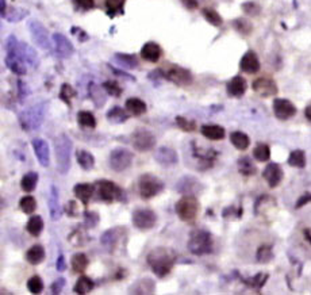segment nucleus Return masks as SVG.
<instances>
[{
  "mask_svg": "<svg viewBox=\"0 0 311 295\" xmlns=\"http://www.w3.org/2000/svg\"><path fill=\"white\" fill-rule=\"evenodd\" d=\"M146 263L157 278H165L177 263V253L168 247L153 248L146 256Z\"/></svg>",
  "mask_w": 311,
  "mask_h": 295,
  "instance_id": "1",
  "label": "nucleus"
},
{
  "mask_svg": "<svg viewBox=\"0 0 311 295\" xmlns=\"http://www.w3.org/2000/svg\"><path fill=\"white\" fill-rule=\"evenodd\" d=\"M73 144L67 134H58L54 138V154L57 171L61 175H67L70 169V152Z\"/></svg>",
  "mask_w": 311,
  "mask_h": 295,
  "instance_id": "2",
  "label": "nucleus"
},
{
  "mask_svg": "<svg viewBox=\"0 0 311 295\" xmlns=\"http://www.w3.org/2000/svg\"><path fill=\"white\" fill-rule=\"evenodd\" d=\"M127 237L126 226H115L107 229L101 236L102 247L111 255H116L125 248Z\"/></svg>",
  "mask_w": 311,
  "mask_h": 295,
  "instance_id": "3",
  "label": "nucleus"
},
{
  "mask_svg": "<svg viewBox=\"0 0 311 295\" xmlns=\"http://www.w3.org/2000/svg\"><path fill=\"white\" fill-rule=\"evenodd\" d=\"M188 251L195 256H205L208 253L212 252L214 248V240L211 236L210 232L199 229V230H194L190 234L188 238Z\"/></svg>",
  "mask_w": 311,
  "mask_h": 295,
  "instance_id": "4",
  "label": "nucleus"
},
{
  "mask_svg": "<svg viewBox=\"0 0 311 295\" xmlns=\"http://www.w3.org/2000/svg\"><path fill=\"white\" fill-rule=\"evenodd\" d=\"M201 210V203L196 199L195 195H184L181 196L176 205H174V211L180 220L187 223H192L198 218Z\"/></svg>",
  "mask_w": 311,
  "mask_h": 295,
  "instance_id": "5",
  "label": "nucleus"
},
{
  "mask_svg": "<svg viewBox=\"0 0 311 295\" xmlns=\"http://www.w3.org/2000/svg\"><path fill=\"white\" fill-rule=\"evenodd\" d=\"M46 107L45 105H34L30 109H27L19 115V123L25 132H34L42 126L45 119Z\"/></svg>",
  "mask_w": 311,
  "mask_h": 295,
  "instance_id": "6",
  "label": "nucleus"
},
{
  "mask_svg": "<svg viewBox=\"0 0 311 295\" xmlns=\"http://www.w3.org/2000/svg\"><path fill=\"white\" fill-rule=\"evenodd\" d=\"M164 182L158 176L153 174H143L139 176L138 180V191L139 195L145 200L152 199L158 194H161L164 190Z\"/></svg>",
  "mask_w": 311,
  "mask_h": 295,
  "instance_id": "7",
  "label": "nucleus"
},
{
  "mask_svg": "<svg viewBox=\"0 0 311 295\" xmlns=\"http://www.w3.org/2000/svg\"><path fill=\"white\" fill-rule=\"evenodd\" d=\"M164 79L172 81L173 84L185 87L192 83V74L187 68H183L176 64H167L164 68L160 69Z\"/></svg>",
  "mask_w": 311,
  "mask_h": 295,
  "instance_id": "8",
  "label": "nucleus"
},
{
  "mask_svg": "<svg viewBox=\"0 0 311 295\" xmlns=\"http://www.w3.org/2000/svg\"><path fill=\"white\" fill-rule=\"evenodd\" d=\"M134 160V154L127 148H115L112 149L108 157L110 168L115 172H123L127 168H130Z\"/></svg>",
  "mask_w": 311,
  "mask_h": 295,
  "instance_id": "9",
  "label": "nucleus"
},
{
  "mask_svg": "<svg viewBox=\"0 0 311 295\" xmlns=\"http://www.w3.org/2000/svg\"><path fill=\"white\" fill-rule=\"evenodd\" d=\"M130 140H132L133 148H134L137 152L141 153L152 150V149L156 147V143H157L156 136H154L150 130L145 129V127H139L137 130H134Z\"/></svg>",
  "mask_w": 311,
  "mask_h": 295,
  "instance_id": "10",
  "label": "nucleus"
},
{
  "mask_svg": "<svg viewBox=\"0 0 311 295\" xmlns=\"http://www.w3.org/2000/svg\"><path fill=\"white\" fill-rule=\"evenodd\" d=\"M96 191H98V195H99V199L105 202V203H111V202H115V200H121L122 196H123V192H122V188L118 184H115L114 182H110V180H98L95 183Z\"/></svg>",
  "mask_w": 311,
  "mask_h": 295,
  "instance_id": "11",
  "label": "nucleus"
},
{
  "mask_svg": "<svg viewBox=\"0 0 311 295\" xmlns=\"http://www.w3.org/2000/svg\"><path fill=\"white\" fill-rule=\"evenodd\" d=\"M132 222L134 227H137L138 230H150L156 226L157 223V216L153 210L150 209H137L133 211Z\"/></svg>",
  "mask_w": 311,
  "mask_h": 295,
  "instance_id": "12",
  "label": "nucleus"
},
{
  "mask_svg": "<svg viewBox=\"0 0 311 295\" xmlns=\"http://www.w3.org/2000/svg\"><path fill=\"white\" fill-rule=\"evenodd\" d=\"M154 160L163 168H172L179 164V154L171 147H160L154 153Z\"/></svg>",
  "mask_w": 311,
  "mask_h": 295,
  "instance_id": "13",
  "label": "nucleus"
},
{
  "mask_svg": "<svg viewBox=\"0 0 311 295\" xmlns=\"http://www.w3.org/2000/svg\"><path fill=\"white\" fill-rule=\"evenodd\" d=\"M274 112L276 118L281 121H287L296 114L295 105L288 99L277 98L274 100Z\"/></svg>",
  "mask_w": 311,
  "mask_h": 295,
  "instance_id": "14",
  "label": "nucleus"
},
{
  "mask_svg": "<svg viewBox=\"0 0 311 295\" xmlns=\"http://www.w3.org/2000/svg\"><path fill=\"white\" fill-rule=\"evenodd\" d=\"M252 88L256 94H259L263 98H269L277 94V84L271 77H259L253 81Z\"/></svg>",
  "mask_w": 311,
  "mask_h": 295,
  "instance_id": "15",
  "label": "nucleus"
},
{
  "mask_svg": "<svg viewBox=\"0 0 311 295\" xmlns=\"http://www.w3.org/2000/svg\"><path fill=\"white\" fill-rule=\"evenodd\" d=\"M192 156L199 160V171H205V169L212 168L214 165V161L218 157V152L214 150V149H207V150H203V149H199L198 147H192Z\"/></svg>",
  "mask_w": 311,
  "mask_h": 295,
  "instance_id": "16",
  "label": "nucleus"
},
{
  "mask_svg": "<svg viewBox=\"0 0 311 295\" xmlns=\"http://www.w3.org/2000/svg\"><path fill=\"white\" fill-rule=\"evenodd\" d=\"M33 150L37 156L38 163L42 167H49L50 163V150H49V144L43 140V138H33L32 141Z\"/></svg>",
  "mask_w": 311,
  "mask_h": 295,
  "instance_id": "17",
  "label": "nucleus"
},
{
  "mask_svg": "<svg viewBox=\"0 0 311 295\" xmlns=\"http://www.w3.org/2000/svg\"><path fill=\"white\" fill-rule=\"evenodd\" d=\"M263 178L265 179V182L268 183V185L271 188H276V187L281 183V180H283V169H281V167H280L279 164H268V165L265 167V169H264Z\"/></svg>",
  "mask_w": 311,
  "mask_h": 295,
  "instance_id": "18",
  "label": "nucleus"
},
{
  "mask_svg": "<svg viewBox=\"0 0 311 295\" xmlns=\"http://www.w3.org/2000/svg\"><path fill=\"white\" fill-rule=\"evenodd\" d=\"M240 68L245 74H257L260 71V60L257 57V54L253 50H249V52L245 53L241 58V61H240Z\"/></svg>",
  "mask_w": 311,
  "mask_h": 295,
  "instance_id": "19",
  "label": "nucleus"
},
{
  "mask_svg": "<svg viewBox=\"0 0 311 295\" xmlns=\"http://www.w3.org/2000/svg\"><path fill=\"white\" fill-rule=\"evenodd\" d=\"M176 191L185 194V195H195L201 191V184L194 176H184L176 184Z\"/></svg>",
  "mask_w": 311,
  "mask_h": 295,
  "instance_id": "20",
  "label": "nucleus"
},
{
  "mask_svg": "<svg viewBox=\"0 0 311 295\" xmlns=\"http://www.w3.org/2000/svg\"><path fill=\"white\" fill-rule=\"evenodd\" d=\"M141 57L148 63H157L163 56V49L156 42H146L141 49Z\"/></svg>",
  "mask_w": 311,
  "mask_h": 295,
  "instance_id": "21",
  "label": "nucleus"
},
{
  "mask_svg": "<svg viewBox=\"0 0 311 295\" xmlns=\"http://www.w3.org/2000/svg\"><path fill=\"white\" fill-rule=\"evenodd\" d=\"M246 88H248V84L242 76H234L232 80H229L226 85L227 94L233 98H241L246 92Z\"/></svg>",
  "mask_w": 311,
  "mask_h": 295,
  "instance_id": "22",
  "label": "nucleus"
},
{
  "mask_svg": "<svg viewBox=\"0 0 311 295\" xmlns=\"http://www.w3.org/2000/svg\"><path fill=\"white\" fill-rule=\"evenodd\" d=\"M49 211H50V217L53 221H58L61 216H63V209L60 206V194L56 185L50 187V194H49Z\"/></svg>",
  "mask_w": 311,
  "mask_h": 295,
  "instance_id": "23",
  "label": "nucleus"
},
{
  "mask_svg": "<svg viewBox=\"0 0 311 295\" xmlns=\"http://www.w3.org/2000/svg\"><path fill=\"white\" fill-rule=\"evenodd\" d=\"M95 190L96 185L91 184V183H79V184H76L73 187L74 196L83 203V206H88Z\"/></svg>",
  "mask_w": 311,
  "mask_h": 295,
  "instance_id": "24",
  "label": "nucleus"
},
{
  "mask_svg": "<svg viewBox=\"0 0 311 295\" xmlns=\"http://www.w3.org/2000/svg\"><path fill=\"white\" fill-rule=\"evenodd\" d=\"M154 290H156V283H154L153 279L150 278H142V279H138L137 282H134L130 289H129V293L130 294H153Z\"/></svg>",
  "mask_w": 311,
  "mask_h": 295,
  "instance_id": "25",
  "label": "nucleus"
},
{
  "mask_svg": "<svg viewBox=\"0 0 311 295\" xmlns=\"http://www.w3.org/2000/svg\"><path fill=\"white\" fill-rule=\"evenodd\" d=\"M202 136L211 141H221L226 136V130L225 127L219 126V125H203L201 127Z\"/></svg>",
  "mask_w": 311,
  "mask_h": 295,
  "instance_id": "26",
  "label": "nucleus"
},
{
  "mask_svg": "<svg viewBox=\"0 0 311 295\" xmlns=\"http://www.w3.org/2000/svg\"><path fill=\"white\" fill-rule=\"evenodd\" d=\"M45 256H46L45 248H43L42 245H39V244L33 245V247L27 251L26 255H25L27 263H30L32 265H38V264L42 263L43 260H45Z\"/></svg>",
  "mask_w": 311,
  "mask_h": 295,
  "instance_id": "27",
  "label": "nucleus"
},
{
  "mask_svg": "<svg viewBox=\"0 0 311 295\" xmlns=\"http://www.w3.org/2000/svg\"><path fill=\"white\" fill-rule=\"evenodd\" d=\"M105 116H107V121L112 125H121V123H125L130 119V114H127L126 111L123 110L122 107H118V106L107 111Z\"/></svg>",
  "mask_w": 311,
  "mask_h": 295,
  "instance_id": "28",
  "label": "nucleus"
},
{
  "mask_svg": "<svg viewBox=\"0 0 311 295\" xmlns=\"http://www.w3.org/2000/svg\"><path fill=\"white\" fill-rule=\"evenodd\" d=\"M53 39H54V45H56L57 53L61 57H69V56L73 53V46H72V43L69 42L68 39L64 37V36H61V34H54V36H53Z\"/></svg>",
  "mask_w": 311,
  "mask_h": 295,
  "instance_id": "29",
  "label": "nucleus"
},
{
  "mask_svg": "<svg viewBox=\"0 0 311 295\" xmlns=\"http://www.w3.org/2000/svg\"><path fill=\"white\" fill-rule=\"evenodd\" d=\"M76 160H77V164L81 167V169H84V171H91L95 167V156L88 150H84V149L76 150Z\"/></svg>",
  "mask_w": 311,
  "mask_h": 295,
  "instance_id": "30",
  "label": "nucleus"
},
{
  "mask_svg": "<svg viewBox=\"0 0 311 295\" xmlns=\"http://www.w3.org/2000/svg\"><path fill=\"white\" fill-rule=\"evenodd\" d=\"M125 106H126L127 112H130L132 115L136 116H141L142 114L146 112V110H148L146 103H145L142 99H139V98H129V99L126 100Z\"/></svg>",
  "mask_w": 311,
  "mask_h": 295,
  "instance_id": "31",
  "label": "nucleus"
},
{
  "mask_svg": "<svg viewBox=\"0 0 311 295\" xmlns=\"http://www.w3.org/2000/svg\"><path fill=\"white\" fill-rule=\"evenodd\" d=\"M30 32H32L33 37H34V39H35V42H37L38 45H41L43 48L48 46V34H46L45 27H43L39 22L33 21L32 23H30Z\"/></svg>",
  "mask_w": 311,
  "mask_h": 295,
  "instance_id": "32",
  "label": "nucleus"
},
{
  "mask_svg": "<svg viewBox=\"0 0 311 295\" xmlns=\"http://www.w3.org/2000/svg\"><path fill=\"white\" fill-rule=\"evenodd\" d=\"M70 265H72L73 272L83 275L85 269L88 268V265H90V260H88L85 253H74L72 256V260H70Z\"/></svg>",
  "mask_w": 311,
  "mask_h": 295,
  "instance_id": "33",
  "label": "nucleus"
},
{
  "mask_svg": "<svg viewBox=\"0 0 311 295\" xmlns=\"http://www.w3.org/2000/svg\"><path fill=\"white\" fill-rule=\"evenodd\" d=\"M94 287H95L94 280L91 279L90 276L81 275V276H79L77 282L74 283L73 291L76 293V294L84 295V294H88V293H91V291L94 290Z\"/></svg>",
  "mask_w": 311,
  "mask_h": 295,
  "instance_id": "34",
  "label": "nucleus"
},
{
  "mask_svg": "<svg viewBox=\"0 0 311 295\" xmlns=\"http://www.w3.org/2000/svg\"><path fill=\"white\" fill-rule=\"evenodd\" d=\"M230 143L233 147L238 149V150H246L250 145V138L246 133L243 132H233L230 134Z\"/></svg>",
  "mask_w": 311,
  "mask_h": 295,
  "instance_id": "35",
  "label": "nucleus"
},
{
  "mask_svg": "<svg viewBox=\"0 0 311 295\" xmlns=\"http://www.w3.org/2000/svg\"><path fill=\"white\" fill-rule=\"evenodd\" d=\"M238 172L243 176H253L257 172V168L256 165L252 161V158L248 157V156H243V157H240L237 161Z\"/></svg>",
  "mask_w": 311,
  "mask_h": 295,
  "instance_id": "36",
  "label": "nucleus"
},
{
  "mask_svg": "<svg viewBox=\"0 0 311 295\" xmlns=\"http://www.w3.org/2000/svg\"><path fill=\"white\" fill-rule=\"evenodd\" d=\"M38 179H39V176H38L37 172H34V171L27 172L26 175H23V178L21 180V188L25 192H33L37 187Z\"/></svg>",
  "mask_w": 311,
  "mask_h": 295,
  "instance_id": "37",
  "label": "nucleus"
},
{
  "mask_svg": "<svg viewBox=\"0 0 311 295\" xmlns=\"http://www.w3.org/2000/svg\"><path fill=\"white\" fill-rule=\"evenodd\" d=\"M43 229V220L41 216H32L29 218L26 225L27 233H30L33 237H38Z\"/></svg>",
  "mask_w": 311,
  "mask_h": 295,
  "instance_id": "38",
  "label": "nucleus"
},
{
  "mask_svg": "<svg viewBox=\"0 0 311 295\" xmlns=\"http://www.w3.org/2000/svg\"><path fill=\"white\" fill-rule=\"evenodd\" d=\"M68 241H70L73 247H84L88 243V237H87V233H85L84 229H81V226H79L69 234Z\"/></svg>",
  "mask_w": 311,
  "mask_h": 295,
  "instance_id": "39",
  "label": "nucleus"
},
{
  "mask_svg": "<svg viewBox=\"0 0 311 295\" xmlns=\"http://www.w3.org/2000/svg\"><path fill=\"white\" fill-rule=\"evenodd\" d=\"M77 123L81 127H88V129H95L96 118L91 111L81 110L77 112Z\"/></svg>",
  "mask_w": 311,
  "mask_h": 295,
  "instance_id": "40",
  "label": "nucleus"
},
{
  "mask_svg": "<svg viewBox=\"0 0 311 295\" xmlns=\"http://www.w3.org/2000/svg\"><path fill=\"white\" fill-rule=\"evenodd\" d=\"M126 0H105V12L110 18H114L118 14H123V5Z\"/></svg>",
  "mask_w": 311,
  "mask_h": 295,
  "instance_id": "41",
  "label": "nucleus"
},
{
  "mask_svg": "<svg viewBox=\"0 0 311 295\" xmlns=\"http://www.w3.org/2000/svg\"><path fill=\"white\" fill-rule=\"evenodd\" d=\"M288 164L291 167H295V168H305L306 167V154L301 149H296V150H292L290 153V157H288Z\"/></svg>",
  "mask_w": 311,
  "mask_h": 295,
  "instance_id": "42",
  "label": "nucleus"
},
{
  "mask_svg": "<svg viewBox=\"0 0 311 295\" xmlns=\"http://www.w3.org/2000/svg\"><path fill=\"white\" fill-rule=\"evenodd\" d=\"M253 157L260 161V163H265L268 161L271 157V149L267 144H257V147L253 149Z\"/></svg>",
  "mask_w": 311,
  "mask_h": 295,
  "instance_id": "43",
  "label": "nucleus"
},
{
  "mask_svg": "<svg viewBox=\"0 0 311 295\" xmlns=\"http://www.w3.org/2000/svg\"><path fill=\"white\" fill-rule=\"evenodd\" d=\"M202 14H203V16H205V19H206L208 23H211L212 26H215V27H219L223 23V21H222V16L216 12L214 8H210V7H206V8H203L202 10Z\"/></svg>",
  "mask_w": 311,
  "mask_h": 295,
  "instance_id": "44",
  "label": "nucleus"
},
{
  "mask_svg": "<svg viewBox=\"0 0 311 295\" xmlns=\"http://www.w3.org/2000/svg\"><path fill=\"white\" fill-rule=\"evenodd\" d=\"M19 207L25 214H33L35 209H37V200L32 195L23 196L19 202Z\"/></svg>",
  "mask_w": 311,
  "mask_h": 295,
  "instance_id": "45",
  "label": "nucleus"
},
{
  "mask_svg": "<svg viewBox=\"0 0 311 295\" xmlns=\"http://www.w3.org/2000/svg\"><path fill=\"white\" fill-rule=\"evenodd\" d=\"M256 258L259 263H269L272 258H274V252H272V247L271 245H261V247L257 249V255H256Z\"/></svg>",
  "mask_w": 311,
  "mask_h": 295,
  "instance_id": "46",
  "label": "nucleus"
},
{
  "mask_svg": "<svg viewBox=\"0 0 311 295\" xmlns=\"http://www.w3.org/2000/svg\"><path fill=\"white\" fill-rule=\"evenodd\" d=\"M233 26H234V29L240 34H242V36H249L252 33V30H253L252 23L248 19H245V18H238V19H236V21L233 22Z\"/></svg>",
  "mask_w": 311,
  "mask_h": 295,
  "instance_id": "47",
  "label": "nucleus"
},
{
  "mask_svg": "<svg viewBox=\"0 0 311 295\" xmlns=\"http://www.w3.org/2000/svg\"><path fill=\"white\" fill-rule=\"evenodd\" d=\"M174 121H176V125L177 127H180L183 132L185 133H192L196 130V122L192 121V119H188V118H185V116H176L174 118Z\"/></svg>",
  "mask_w": 311,
  "mask_h": 295,
  "instance_id": "48",
  "label": "nucleus"
},
{
  "mask_svg": "<svg viewBox=\"0 0 311 295\" xmlns=\"http://www.w3.org/2000/svg\"><path fill=\"white\" fill-rule=\"evenodd\" d=\"M115 58L118 63L123 65V67H126V68H136V67H138L137 57L133 56V54H122V53H118V54H115Z\"/></svg>",
  "mask_w": 311,
  "mask_h": 295,
  "instance_id": "49",
  "label": "nucleus"
},
{
  "mask_svg": "<svg viewBox=\"0 0 311 295\" xmlns=\"http://www.w3.org/2000/svg\"><path fill=\"white\" fill-rule=\"evenodd\" d=\"M101 222V216L96 211H84V226L85 229H95Z\"/></svg>",
  "mask_w": 311,
  "mask_h": 295,
  "instance_id": "50",
  "label": "nucleus"
},
{
  "mask_svg": "<svg viewBox=\"0 0 311 295\" xmlns=\"http://www.w3.org/2000/svg\"><path fill=\"white\" fill-rule=\"evenodd\" d=\"M27 289L32 294H41L43 290V282L38 275H33L30 279L27 280Z\"/></svg>",
  "mask_w": 311,
  "mask_h": 295,
  "instance_id": "51",
  "label": "nucleus"
},
{
  "mask_svg": "<svg viewBox=\"0 0 311 295\" xmlns=\"http://www.w3.org/2000/svg\"><path fill=\"white\" fill-rule=\"evenodd\" d=\"M103 88L108 94V95L114 96V98H119L122 95V87L118 84V81L114 80H107L103 83Z\"/></svg>",
  "mask_w": 311,
  "mask_h": 295,
  "instance_id": "52",
  "label": "nucleus"
},
{
  "mask_svg": "<svg viewBox=\"0 0 311 295\" xmlns=\"http://www.w3.org/2000/svg\"><path fill=\"white\" fill-rule=\"evenodd\" d=\"M74 95H76V92H74V90L72 88V87H70V85L67 84V83H65V84H63V87H61V91H60V99L63 100L64 103L68 106V107H70V106H72V103H70V102H72V98H73Z\"/></svg>",
  "mask_w": 311,
  "mask_h": 295,
  "instance_id": "53",
  "label": "nucleus"
},
{
  "mask_svg": "<svg viewBox=\"0 0 311 295\" xmlns=\"http://www.w3.org/2000/svg\"><path fill=\"white\" fill-rule=\"evenodd\" d=\"M64 211H65V214L68 217H70V218H76V217H79L80 216V206L79 203H77V200H73V199H70L65 205V207H64Z\"/></svg>",
  "mask_w": 311,
  "mask_h": 295,
  "instance_id": "54",
  "label": "nucleus"
},
{
  "mask_svg": "<svg viewBox=\"0 0 311 295\" xmlns=\"http://www.w3.org/2000/svg\"><path fill=\"white\" fill-rule=\"evenodd\" d=\"M267 279H268V275L267 274H257L254 278H252V279H249V280H243L246 285H249L250 287H256V289H261L264 286V283L267 282Z\"/></svg>",
  "mask_w": 311,
  "mask_h": 295,
  "instance_id": "55",
  "label": "nucleus"
},
{
  "mask_svg": "<svg viewBox=\"0 0 311 295\" xmlns=\"http://www.w3.org/2000/svg\"><path fill=\"white\" fill-rule=\"evenodd\" d=\"M72 1L81 11H90L95 8V0H72Z\"/></svg>",
  "mask_w": 311,
  "mask_h": 295,
  "instance_id": "56",
  "label": "nucleus"
},
{
  "mask_svg": "<svg viewBox=\"0 0 311 295\" xmlns=\"http://www.w3.org/2000/svg\"><path fill=\"white\" fill-rule=\"evenodd\" d=\"M65 285H67L65 278L60 276V278H57V279L54 280L52 285H50V291H52L53 294H60V293L63 291L64 287H65Z\"/></svg>",
  "mask_w": 311,
  "mask_h": 295,
  "instance_id": "57",
  "label": "nucleus"
},
{
  "mask_svg": "<svg viewBox=\"0 0 311 295\" xmlns=\"http://www.w3.org/2000/svg\"><path fill=\"white\" fill-rule=\"evenodd\" d=\"M242 10L248 14V15H257L260 12V5L257 3H254V1H248V3H245L242 4Z\"/></svg>",
  "mask_w": 311,
  "mask_h": 295,
  "instance_id": "58",
  "label": "nucleus"
},
{
  "mask_svg": "<svg viewBox=\"0 0 311 295\" xmlns=\"http://www.w3.org/2000/svg\"><path fill=\"white\" fill-rule=\"evenodd\" d=\"M56 269L58 272H64L67 269V261H65V256L63 253H60V256H58L57 263H56Z\"/></svg>",
  "mask_w": 311,
  "mask_h": 295,
  "instance_id": "59",
  "label": "nucleus"
},
{
  "mask_svg": "<svg viewBox=\"0 0 311 295\" xmlns=\"http://www.w3.org/2000/svg\"><path fill=\"white\" fill-rule=\"evenodd\" d=\"M310 202H311V194H306V195L301 196V198L298 199L295 207L296 209H301L302 206L307 205V203H310Z\"/></svg>",
  "mask_w": 311,
  "mask_h": 295,
  "instance_id": "60",
  "label": "nucleus"
},
{
  "mask_svg": "<svg viewBox=\"0 0 311 295\" xmlns=\"http://www.w3.org/2000/svg\"><path fill=\"white\" fill-rule=\"evenodd\" d=\"M184 1V4L190 8V10H195L198 8V1L196 0H183Z\"/></svg>",
  "mask_w": 311,
  "mask_h": 295,
  "instance_id": "61",
  "label": "nucleus"
},
{
  "mask_svg": "<svg viewBox=\"0 0 311 295\" xmlns=\"http://www.w3.org/2000/svg\"><path fill=\"white\" fill-rule=\"evenodd\" d=\"M305 115L309 119V122H311V106H307L306 110H305Z\"/></svg>",
  "mask_w": 311,
  "mask_h": 295,
  "instance_id": "62",
  "label": "nucleus"
},
{
  "mask_svg": "<svg viewBox=\"0 0 311 295\" xmlns=\"http://www.w3.org/2000/svg\"><path fill=\"white\" fill-rule=\"evenodd\" d=\"M305 236H306V238L309 240V241H310V244H311V234H310V232H309V230H305Z\"/></svg>",
  "mask_w": 311,
  "mask_h": 295,
  "instance_id": "63",
  "label": "nucleus"
}]
</instances>
